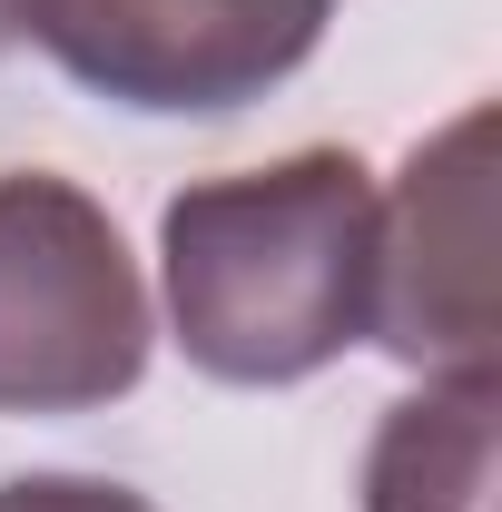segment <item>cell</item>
Returning <instances> with one entry per match:
<instances>
[{"mask_svg":"<svg viewBox=\"0 0 502 512\" xmlns=\"http://www.w3.org/2000/svg\"><path fill=\"white\" fill-rule=\"evenodd\" d=\"M0 512H158L128 483H99V473H20L0 483Z\"/></svg>","mask_w":502,"mask_h":512,"instance_id":"obj_6","label":"cell"},{"mask_svg":"<svg viewBox=\"0 0 502 512\" xmlns=\"http://www.w3.org/2000/svg\"><path fill=\"white\" fill-rule=\"evenodd\" d=\"M502 463V384L483 375H424V394L384 404L365 453V512H493Z\"/></svg>","mask_w":502,"mask_h":512,"instance_id":"obj_5","label":"cell"},{"mask_svg":"<svg viewBox=\"0 0 502 512\" xmlns=\"http://www.w3.org/2000/svg\"><path fill=\"white\" fill-rule=\"evenodd\" d=\"M335 0H20V40L148 119H227L296 79L325 40Z\"/></svg>","mask_w":502,"mask_h":512,"instance_id":"obj_3","label":"cell"},{"mask_svg":"<svg viewBox=\"0 0 502 512\" xmlns=\"http://www.w3.org/2000/svg\"><path fill=\"white\" fill-rule=\"evenodd\" d=\"M168 325L217 384H306L375 316V178L345 148L197 178L158 217Z\"/></svg>","mask_w":502,"mask_h":512,"instance_id":"obj_1","label":"cell"},{"mask_svg":"<svg viewBox=\"0 0 502 512\" xmlns=\"http://www.w3.org/2000/svg\"><path fill=\"white\" fill-rule=\"evenodd\" d=\"M148 286L109 207L50 168L0 178V414H99L148 375Z\"/></svg>","mask_w":502,"mask_h":512,"instance_id":"obj_2","label":"cell"},{"mask_svg":"<svg viewBox=\"0 0 502 512\" xmlns=\"http://www.w3.org/2000/svg\"><path fill=\"white\" fill-rule=\"evenodd\" d=\"M493 109L434 128L394 197H375V335L384 355L424 375H483L493 365Z\"/></svg>","mask_w":502,"mask_h":512,"instance_id":"obj_4","label":"cell"},{"mask_svg":"<svg viewBox=\"0 0 502 512\" xmlns=\"http://www.w3.org/2000/svg\"><path fill=\"white\" fill-rule=\"evenodd\" d=\"M10 40H20V0H0V50H10Z\"/></svg>","mask_w":502,"mask_h":512,"instance_id":"obj_7","label":"cell"}]
</instances>
